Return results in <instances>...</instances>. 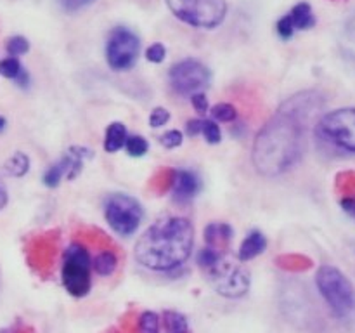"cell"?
I'll use <instances>...</instances> for the list:
<instances>
[{
  "label": "cell",
  "instance_id": "obj_1",
  "mask_svg": "<svg viewBox=\"0 0 355 333\" xmlns=\"http://www.w3.org/2000/svg\"><path fill=\"white\" fill-rule=\"evenodd\" d=\"M319 108L318 94L302 92L277 110L253 142L252 158L257 172L266 177L281 176L302 158L307 121Z\"/></svg>",
  "mask_w": 355,
  "mask_h": 333
},
{
  "label": "cell",
  "instance_id": "obj_2",
  "mask_svg": "<svg viewBox=\"0 0 355 333\" xmlns=\"http://www.w3.org/2000/svg\"><path fill=\"white\" fill-rule=\"evenodd\" d=\"M194 228L186 217L156 221L135 243L134 255L141 266L158 273H168L182 266L191 255Z\"/></svg>",
  "mask_w": 355,
  "mask_h": 333
},
{
  "label": "cell",
  "instance_id": "obj_3",
  "mask_svg": "<svg viewBox=\"0 0 355 333\" xmlns=\"http://www.w3.org/2000/svg\"><path fill=\"white\" fill-rule=\"evenodd\" d=\"M315 284L319 293L329 305L333 314L340 319H352L355 316V288L349 278L335 266L324 264L318 269Z\"/></svg>",
  "mask_w": 355,
  "mask_h": 333
},
{
  "label": "cell",
  "instance_id": "obj_4",
  "mask_svg": "<svg viewBox=\"0 0 355 333\" xmlns=\"http://www.w3.org/2000/svg\"><path fill=\"white\" fill-rule=\"evenodd\" d=\"M92 259L89 248L83 243L75 241L69 245L62 259V284L66 291L76 298L85 297L92 288Z\"/></svg>",
  "mask_w": 355,
  "mask_h": 333
},
{
  "label": "cell",
  "instance_id": "obj_5",
  "mask_svg": "<svg viewBox=\"0 0 355 333\" xmlns=\"http://www.w3.org/2000/svg\"><path fill=\"white\" fill-rule=\"evenodd\" d=\"M175 17L196 28H217L227 14L225 0H165Z\"/></svg>",
  "mask_w": 355,
  "mask_h": 333
},
{
  "label": "cell",
  "instance_id": "obj_6",
  "mask_svg": "<svg viewBox=\"0 0 355 333\" xmlns=\"http://www.w3.org/2000/svg\"><path fill=\"white\" fill-rule=\"evenodd\" d=\"M142 205L125 193H113L104 201V217L116 234L130 236L142 221Z\"/></svg>",
  "mask_w": 355,
  "mask_h": 333
},
{
  "label": "cell",
  "instance_id": "obj_7",
  "mask_svg": "<svg viewBox=\"0 0 355 333\" xmlns=\"http://www.w3.org/2000/svg\"><path fill=\"white\" fill-rule=\"evenodd\" d=\"M208 281L215 291L227 298H239L248 291L250 274L241 266L234 264L232 260L225 259L224 253L218 257L217 262L211 267L205 269Z\"/></svg>",
  "mask_w": 355,
  "mask_h": 333
},
{
  "label": "cell",
  "instance_id": "obj_8",
  "mask_svg": "<svg viewBox=\"0 0 355 333\" xmlns=\"http://www.w3.org/2000/svg\"><path fill=\"white\" fill-rule=\"evenodd\" d=\"M318 134L336 148L355 153V108L326 113L318 123Z\"/></svg>",
  "mask_w": 355,
  "mask_h": 333
},
{
  "label": "cell",
  "instance_id": "obj_9",
  "mask_svg": "<svg viewBox=\"0 0 355 333\" xmlns=\"http://www.w3.org/2000/svg\"><path fill=\"white\" fill-rule=\"evenodd\" d=\"M141 51L139 37L125 26H116L107 37L106 59L114 71H125L135 65Z\"/></svg>",
  "mask_w": 355,
  "mask_h": 333
},
{
  "label": "cell",
  "instance_id": "obj_10",
  "mask_svg": "<svg viewBox=\"0 0 355 333\" xmlns=\"http://www.w3.org/2000/svg\"><path fill=\"white\" fill-rule=\"evenodd\" d=\"M170 83L175 92L184 94V96H193V94L201 92L210 85V69L201 61L193 58H187L179 61L170 68Z\"/></svg>",
  "mask_w": 355,
  "mask_h": 333
},
{
  "label": "cell",
  "instance_id": "obj_11",
  "mask_svg": "<svg viewBox=\"0 0 355 333\" xmlns=\"http://www.w3.org/2000/svg\"><path fill=\"white\" fill-rule=\"evenodd\" d=\"M58 232H47L44 236H38L30 248V262L38 273L49 274L54 262L55 250H58Z\"/></svg>",
  "mask_w": 355,
  "mask_h": 333
},
{
  "label": "cell",
  "instance_id": "obj_12",
  "mask_svg": "<svg viewBox=\"0 0 355 333\" xmlns=\"http://www.w3.org/2000/svg\"><path fill=\"white\" fill-rule=\"evenodd\" d=\"M90 158H92V151L90 149L83 148V146H71L55 165L61 170L62 179L66 177L68 180H73L80 176V172L83 169V163Z\"/></svg>",
  "mask_w": 355,
  "mask_h": 333
},
{
  "label": "cell",
  "instance_id": "obj_13",
  "mask_svg": "<svg viewBox=\"0 0 355 333\" xmlns=\"http://www.w3.org/2000/svg\"><path fill=\"white\" fill-rule=\"evenodd\" d=\"M201 184L200 179L194 176L193 172L189 170H175V176H173V184H172V191H173V198L179 203H186V201L193 200L194 196L200 191Z\"/></svg>",
  "mask_w": 355,
  "mask_h": 333
},
{
  "label": "cell",
  "instance_id": "obj_14",
  "mask_svg": "<svg viewBox=\"0 0 355 333\" xmlns=\"http://www.w3.org/2000/svg\"><path fill=\"white\" fill-rule=\"evenodd\" d=\"M232 238V228L225 222H211L205 229V241L207 246L217 252H224L229 246V241Z\"/></svg>",
  "mask_w": 355,
  "mask_h": 333
},
{
  "label": "cell",
  "instance_id": "obj_15",
  "mask_svg": "<svg viewBox=\"0 0 355 333\" xmlns=\"http://www.w3.org/2000/svg\"><path fill=\"white\" fill-rule=\"evenodd\" d=\"M336 189L340 193L342 208L355 219V172H343L336 177Z\"/></svg>",
  "mask_w": 355,
  "mask_h": 333
},
{
  "label": "cell",
  "instance_id": "obj_16",
  "mask_svg": "<svg viewBox=\"0 0 355 333\" xmlns=\"http://www.w3.org/2000/svg\"><path fill=\"white\" fill-rule=\"evenodd\" d=\"M267 248V239L266 236L260 231H252L245 238V241L241 243V248H239V260L241 262H248V260L255 259L260 253L266 252Z\"/></svg>",
  "mask_w": 355,
  "mask_h": 333
},
{
  "label": "cell",
  "instance_id": "obj_17",
  "mask_svg": "<svg viewBox=\"0 0 355 333\" xmlns=\"http://www.w3.org/2000/svg\"><path fill=\"white\" fill-rule=\"evenodd\" d=\"M290 16L291 24H293L295 31L297 30H311L315 26V16L312 12L311 3L300 2L288 12Z\"/></svg>",
  "mask_w": 355,
  "mask_h": 333
},
{
  "label": "cell",
  "instance_id": "obj_18",
  "mask_svg": "<svg viewBox=\"0 0 355 333\" xmlns=\"http://www.w3.org/2000/svg\"><path fill=\"white\" fill-rule=\"evenodd\" d=\"M0 75L9 80H14L21 87H28V82H30V76H28L26 69L21 66L19 59L10 58V56L0 61Z\"/></svg>",
  "mask_w": 355,
  "mask_h": 333
},
{
  "label": "cell",
  "instance_id": "obj_19",
  "mask_svg": "<svg viewBox=\"0 0 355 333\" xmlns=\"http://www.w3.org/2000/svg\"><path fill=\"white\" fill-rule=\"evenodd\" d=\"M127 137V127L121 121H114V123H111L106 128V134H104V149L107 153H116L118 149L123 148Z\"/></svg>",
  "mask_w": 355,
  "mask_h": 333
},
{
  "label": "cell",
  "instance_id": "obj_20",
  "mask_svg": "<svg viewBox=\"0 0 355 333\" xmlns=\"http://www.w3.org/2000/svg\"><path fill=\"white\" fill-rule=\"evenodd\" d=\"M118 266L116 253L113 250H103L92 260V269L101 276H111Z\"/></svg>",
  "mask_w": 355,
  "mask_h": 333
},
{
  "label": "cell",
  "instance_id": "obj_21",
  "mask_svg": "<svg viewBox=\"0 0 355 333\" xmlns=\"http://www.w3.org/2000/svg\"><path fill=\"white\" fill-rule=\"evenodd\" d=\"M30 170V158L24 153L17 151L3 163V172L10 177H23Z\"/></svg>",
  "mask_w": 355,
  "mask_h": 333
},
{
  "label": "cell",
  "instance_id": "obj_22",
  "mask_svg": "<svg viewBox=\"0 0 355 333\" xmlns=\"http://www.w3.org/2000/svg\"><path fill=\"white\" fill-rule=\"evenodd\" d=\"M163 326L166 333H191L186 316L177 311L163 312Z\"/></svg>",
  "mask_w": 355,
  "mask_h": 333
},
{
  "label": "cell",
  "instance_id": "obj_23",
  "mask_svg": "<svg viewBox=\"0 0 355 333\" xmlns=\"http://www.w3.org/2000/svg\"><path fill=\"white\" fill-rule=\"evenodd\" d=\"M173 176H175V170L173 169H159L158 172L153 176V179L149 180V187H151L155 193H165V191L172 189Z\"/></svg>",
  "mask_w": 355,
  "mask_h": 333
},
{
  "label": "cell",
  "instance_id": "obj_24",
  "mask_svg": "<svg viewBox=\"0 0 355 333\" xmlns=\"http://www.w3.org/2000/svg\"><path fill=\"white\" fill-rule=\"evenodd\" d=\"M139 333H159V318L156 312L146 311L139 316L137 321Z\"/></svg>",
  "mask_w": 355,
  "mask_h": 333
},
{
  "label": "cell",
  "instance_id": "obj_25",
  "mask_svg": "<svg viewBox=\"0 0 355 333\" xmlns=\"http://www.w3.org/2000/svg\"><path fill=\"white\" fill-rule=\"evenodd\" d=\"M343 47H345V56L355 65V14L349 19L343 33Z\"/></svg>",
  "mask_w": 355,
  "mask_h": 333
},
{
  "label": "cell",
  "instance_id": "obj_26",
  "mask_svg": "<svg viewBox=\"0 0 355 333\" xmlns=\"http://www.w3.org/2000/svg\"><path fill=\"white\" fill-rule=\"evenodd\" d=\"M6 49H7V54H9L10 58H17V56H23L30 51V42H28L24 37L16 35V37L7 40Z\"/></svg>",
  "mask_w": 355,
  "mask_h": 333
},
{
  "label": "cell",
  "instance_id": "obj_27",
  "mask_svg": "<svg viewBox=\"0 0 355 333\" xmlns=\"http://www.w3.org/2000/svg\"><path fill=\"white\" fill-rule=\"evenodd\" d=\"M125 148H127L130 156H144L149 144L142 135H130V137H127V141H125Z\"/></svg>",
  "mask_w": 355,
  "mask_h": 333
},
{
  "label": "cell",
  "instance_id": "obj_28",
  "mask_svg": "<svg viewBox=\"0 0 355 333\" xmlns=\"http://www.w3.org/2000/svg\"><path fill=\"white\" fill-rule=\"evenodd\" d=\"M211 117L218 121H234L236 117H238V111L232 104L220 103L211 108Z\"/></svg>",
  "mask_w": 355,
  "mask_h": 333
},
{
  "label": "cell",
  "instance_id": "obj_29",
  "mask_svg": "<svg viewBox=\"0 0 355 333\" xmlns=\"http://www.w3.org/2000/svg\"><path fill=\"white\" fill-rule=\"evenodd\" d=\"M201 134L205 135V139H207L210 144H218V142H220V139H222L220 127H218V125L215 123L214 120H203Z\"/></svg>",
  "mask_w": 355,
  "mask_h": 333
},
{
  "label": "cell",
  "instance_id": "obj_30",
  "mask_svg": "<svg viewBox=\"0 0 355 333\" xmlns=\"http://www.w3.org/2000/svg\"><path fill=\"white\" fill-rule=\"evenodd\" d=\"M182 141L184 139H182V132L180 130H168L159 137V142L168 149L179 148V146L182 144Z\"/></svg>",
  "mask_w": 355,
  "mask_h": 333
},
{
  "label": "cell",
  "instance_id": "obj_31",
  "mask_svg": "<svg viewBox=\"0 0 355 333\" xmlns=\"http://www.w3.org/2000/svg\"><path fill=\"white\" fill-rule=\"evenodd\" d=\"M276 30H277V33H279V37L283 38V40H290V38L293 37L295 28H293V24H291V19H290V16H288V14H284V16L281 17L279 21H277Z\"/></svg>",
  "mask_w": 355,
  "mask_h": 333
},
{
  "label": "cell",
  "instance_id": "obj_32",
  "mask_svg": "<svg viewBox=\"0 0 355 333\" xmlns=\"http://www.w3.org/2000/svg\"><path fill=\"white\" fill-rule=\"evenodd\" d=\"M61 180H62V173L61 170H59V166L54 163V165L49 166L47 172H45L44 182L47 187H58Z\"/></svg>",
  "mask_w": 355,
  "mask_h": 333
},
{
  "label": "cell",
  "instance_id": "obj_33",
  "mask_svg": "<svg viewBox=\"0 0 355 333\" xmlns=\"http://www.w3.org/2000/svg\"><path fill=\"white\" fill-rule=\"evenodd\" d=\"M168 120H170V113L165 110V108H155L151 117H149V123H151V127L155 128L163 127V125H166V121Z\"/></svg>",
  "mask_w": 355,
  "mask_h": 333
},
{
  "label": "cell",
  "instance_id": "obj_34",
  "mask_svg": "<svg viewBox=\"0 0 355 333\" xmlns=\"http://www.w3.org/2000/svg\"><path fill=\"white\" fill-rule=\"evenodd\" d=\"M166 56V49L163 47V44H153L151 47L146 51V58L151 62H162Z\"/></svg>",
  "mask_w": 355,
  "mask_h": 333
},
{
  "label": "cell",
  "instance_id": "obj_35",
  "mask_svg": "<svg viewBox=\"0 0 355 333\" xmlns=\"http://www.w3.org/2000/svg\"><path fill=\"white\" fill-rule=\"evenodd\" d=\"M96 0H59V3H61V7L66 12H76V10L83 9V7L90 6Z\"/></svg>",
  "mask_w": 355,
  "mask_h": 333
},
{
  "label": "cell",
  "instance_id": "obj_36",
  "mask_svg": "<svg viewBox=\"0 0 355 333\" xmlns=\"http://www.w3.org/2000/svg\"><path fill=\"white\" fill-rule=\"evenodd\" d=\"M191 103H193L194 110H196L198 113H207L208 111V99L203 92L193 94V96H191Z\"/></svg>",
  "mask_w": 355,
  "mask_h": 333
},
{
  "label": "cell",
  "instance_id": "obj_37",
  "mask_svg": "<svg viewBox=\"0 0 355 333\" xmlns=\"http://www.w3.org/2000/svg\"><path fill=\"white\" fill-rule=\"evenodd\" d=\"M201 127H203V120H198V118H193L186 123V132L187 135H198L201 134Z\"/></svg>",
  "mask_w": 355,
  "mask_h": 333
},
{
  "label": "cell",
  "instance_id": "obj_38",
  "mask_svg": "<svg viewBox=\"0 0 355 333\" xmlns=\"http://www.w3.org/2000/svg\"><path fill=\"white\" fill-rule=\"evenodd\" d=\"M7 200H9V194H7L6 184H3L2 180H0V210H2V208L6 207Z\"/></svg>",
  "mask_w": 355,
  "mask_h": 333
},
{
  "label": "cell",
  "instance_id": "obj_39",
  "mask_svg": "<svg viewBox=\"0 0 355 333\" xmlns=\"http://www.w3.org/2000/svg\"><path fill=\"white\" fill-rule=\"evenodd\" d=\"M6 123H7V121H6V118H3V117H0V132H2L3 128H6Z\"/></svg>",
  "mask_w": 355,
  "mask_h": 333
},
{
  "label": "cell",
  "instance_id": "obj_40",
  "mask_svg": "<svg viewBox=\"0 0 355 333\" xmlns=\"http://www.w3.org/2000/svg\"><path fill=\"white\" fill-rule=\"evenodd\" d=\"M0 333H7V332H0Z\"/></svg>",
  "mask_w": 355,
  "mask_h": 333
}]
</instances>
